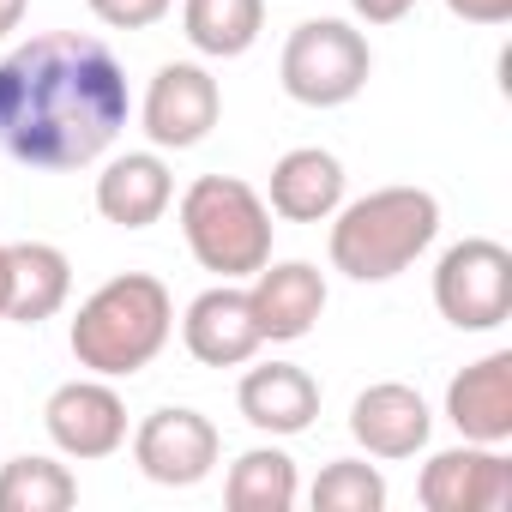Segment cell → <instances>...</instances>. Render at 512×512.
<instances>
[{
  "label": "cell",
  "mask_w": 512,
  "mask_h": 512,
  "mask_svg": "<svg viewBox=\"0 0 512 512\" xmlns=\"http://www.w3.org/2000/svg\"><path fill=\"white\" fill-rule=\"evenodd\" d=\"M133 115L127 73L85 31H43L0 55V151L25 169H85L109 157Z\"/></svg>",
  "instance_id": "1"
},
{
  "label": "cell",
  "mask_w": 512,
  "mask_h": 512,
  "mask_svg": "<svg viewBox=\"0 0 512 512\" xmlns=\"http://www.w3.org/2000/svg\"><path fill=\"white\" fill-rule=\"evenodd\" d=\"M175 332V296L163 278L151 272H121L109 284H97L79 314H73V362L85 374H103V380H133L139 368H151L163 356Z\"/></svg>",
  "instance_id": "2"
},
{
  "label": "cell",
  "mask_w": 512,
  "mask_h": 512,
  "mask_svg": "<svg viewBox=\"0 0 512 512\" xmlns=\"http://www.w3.org/2000/svg\"><path fill=\"white\" fill-rule=\"evenodd\" d=\"M332 272H344L350 284H392L404 278L440 235V199L428 187H374L350 205H338L332 217Z\"/></svg>",
  "instance_id": "3"
},
{
  "label": "cell",
  "mask_w": 512,
  "mask_h": 512,
  "mask_svg": "<svg viewBox=\"0 0 512 512\" xmlns=\"http://www.w3.org/2000/svg\"><path fill=\"white\" fill-rule=\"evenodd\" d=\"M175 217H181V241L199 260V272H217L223 284L253 278L272 260V229H278L272 205L241 175H199V181H187Z\"/></svg>",
  "instance_id": "4"
},
{
  "label": "cell",
  "mask_w": 512,
  "mask_h": 512,
  "mask_svg": "<svg viewBox=\"0 0 512 512\" xmlns=\"http://www.w3.org/2000/svg\"><path fill=\"white\" fill-rule=\"evenodd\" d=\"M374 49L350 19H308L290 31L278 55V85L302 109H344L368 91Z\"/></svg>",
  "instance_id": "5"
},
{
  "label": "cell",
  "mask_w": 512,
  "mask_h": 512,
  "mask_svg": "<svg viewBox=\"0 0 512 512\" xmlns=\"http://www.w3.org/2000/svg\"><path fill=\"white\" fill-rule=\"evenodd\" d=\"M434 308L452 332H494L512 320V247L464 235L434 266Z\"/></svg>",
  "instance_id": "6"
},
{
  "label": "cell",
  "mask_w": 512,
  "mask_h": 512,
  "mask_svg": "<svg viewBox=\"0 0 512 512\" xmlns=\"http://www.w3.org/2000/svg\"><path fill=\"white\" fill-rule=\"evenodd\" d=\"M217 115H223V91L199 61H163L151 73V85H145V103H139V127H145L151 151L205 145Z\"/></svg>",
  "instance_id": "7"
},
{
  "label": "cell",
  "mask_w": 512,
  "mask_h": 512,
  "mask_svg": "<svg viewBox=\"0 0 512 512\" xmlns=\"http://www.w3.org/2000/svg\"><path fill=\"white\" fill-rule=\"evenodd\" d=\"M217 458H223L217 422L187 404H163L133 428V464L157 488H199L217 470Z\"/></svg>",
  "instance_id": "8"
},
{
  "label": "cell",
  "mask_w": 512,
  "mask_h": 512,
  "mask_svg": "<svg viewBox=\"0 0 512 512\" xmlns=\"http://www.w3.org/2000/svg\"><path fill=\"white\" fill-rule=\"evenodd\" d=\"M43 428H49L61 458H79V464L115 458L127 446V404L103 374H85V380H67V386L49 392Z\"/></svg>",
  "instance_id": "9"
},
{
  "label": "cell",
  "mask_w": 512,
  "mask_h": 512,
  "mask_svg": "<svg viewBox=\"0 0 512 512\" xmlns=\"http://www.w3.org/2000/svg\"><path fill=\"white\" fill-rule=\"evenodd\" d=\"M416 500L428 512H500L512 506V458L500 446H446L422 464Z\"/></svg>",
  "instance_id": "10"
},
{
  "label": "cell",
  "mask_w": 512,
  "mask_h": 512,
  "mask_svg": "<svg viewBox=\"0 0 512 512\" xmlns=\"http://www.w3.org/2000/svg\"><path fill=\"white\" fill-rule=\"evenodd\" d=\"M181 344H187V356L199 368H241V362H253L266 350V338H260V320H253L247 290H235V284L199 290L187 302V314H181Z\"/></svg>",
  "instance_id": "11"
},
{
  "label": "cell",
  "mask_w": 512,
  "mask_h": 512,
  "mask_svg": "<svg viewBox=\"0 0 512 512\" xmlns=\"http://www.w3.org/2000/svg\"><path fill=\"white\" fill-rule=\"evenodd\" d=\"M350 434H356V446H362L368 458L398 464V458H416V452L428 446L434 410H428V398H422L416 386H404V380H374V386L356 392V404H350Z\"/></svg>",
  "instance_id": "12"
},
{
  "label": "cell",
  "mask_w": 512,
  "mask_h": 512,
  "mask_svg": "<svg viewBox=\"0 0 512 512\" xmlns=\"http://www.w3.org/2000/svg\"><path fill=\"white\" fill-rule=\"evenodd\" d=\"M247 302H253V320H260L266 344H296L326 314V272L308 260H266L247 284Z\"/></svg>",
  "instance_id": "13"
},
{
  "label": "cell",
  "mask_w": 512,
  "mask_h": 512,
  "mask_svg": "<svg viewBox=\"0 0 512 512\" xmlns=\"http://www.w3.org/2000/svg\"><path fill=\"white\" fill-rule=\"evenodd\" d=\"M235 410L247 428H260L272 440L308 434L320 416V380L296 362H266V368H247L235 386Z\"/></svg>",
  "instance_id": "14"
},
{
  "label": "cell",
  "mask_w": 512,
  "mask_h": 512,
  "mask_svg": "<svg viewBox=\"0 0 512 512\" xmlns=\"http://www.w3.org/2000/svg\"><path fill=\"white\" fill-rule=\"evenodd\" d=\"M446 422L476 446L512 440V350H488L446 386Z\"/></svg>",
  "instance_id": "15"
},
{
  "label": "cell",
  "mask_w": 512,
  "mask_h": 512,
  "mask_svg": "<svg viewBox=\"0 0 512 512\" xmlns=\"http://www.w3.org/2000/svg\"><path fill=\"white\" fill-rule=\"evenodd\" d=\"M175 199V175L163 151H121L97 175V217L115 229H151Z\"/></svg>",
  "instance_id": "16"
},
{
  "label": "cell",
  "mask_w": 512,
  "mask_h": 512,
  "mask_svg": "<svg viewBox=\"0 0 512 512\" xmlns=\"http://www.w3.org/2000/svg\"><path fill=\"white\" fill-rule=\"evenodd\" d=\"M67 296H73V260L55 241H7V308H0V320L43 326L67 308Z\"/></svg>",
  "instance_id": "17"
},
{
  "label": "cell",
  "mask_w": 512,
  "mask_h": 512,
  "mask_svg": "<svg viewBox=\"0 0 512 512\" xmlns=\"http://www.w3.org/2000/svg\"><path fill=\"white\" fill-rule=\"evenodd\" d=\"M266 205L284 223H326L344 205V163L320 145H296L272 163L266 181Z\"/></svg>",
  "instance_id": "18"
},
{
  "label": "cell",
  "mask_w": 512,
  "mask_h": 512,
  "mask_svg": "<svg viewBox=\"0 0 512 512\" xmlns=\"http://www.w3.org/2000/svg\"><path fill=\"white\" fill-rule=\"evenodd\" d=\"M266 31V0H181V37L205 61H241Z\"/></svg>",
  "instance_id": "19"
},
{
  "label": "cell",
  "mask_w": 512,
  "mask_h": 512,
  "mask_svg": "<svg viewBox=\"0 0 512 512\" xmlns=\"http://www.w3.org/2000/svg\"><path fill=\"white\" fill-rule=\"evenodd\" d=\"M296 494H302V476H296V458L284 446H253L223 476V506L229 512H290Z\"/></svg>",
  "instance_id": "20"
},
{
  "label": "cell",
  "mask_w": 512,
  "mask_h": 512,
  "mask_svg": "<svg viewBox=\"0 0 512 512\" xmlns=\"http://www.w3.org/2000/svg\"><path fill=\"white\" fill-rule=\"evenodd\" d=\"M79 500V476L61 458L25 452L0 464V512H67Z\"/></svg>",
  "instance_id": "21"
},
{
  "label": "cell",
  "mask_w": 512,
  "mask_h": 512,
  "mask_svg": "<svg viewBox=\"0 0 512 512\" xmlns=\"http://www.w3.org/2000/svg\"><path fill=\"white\" fill-rule=\"evenodd\" d=\"M314 512H380L386 506V476L362 458H332L314 488H308Z\"/></svg>",
  "instance_id": "22"
},
{
  "label": "cell",
  "mask_w": 512,
  "mask_h": 512,
  "mask_svg": "<svg viewBox=\"0 0 512 512\" xmlns=\"http://www.w3.org/2000/svg\"><path fill=\"white\" fill-rule=\"evenodd\" d=\"M85 7H91V19L109 25V31H151V25L169 19L175 0H85Z\"/></svg>",
  "instance_id": "23"
},
{
  "label": "cell",
  "mask_w": 512,
  "mask_h": 512,
  "mask_svg": "<svg viewBox=\"0 0 512 512\" xmlns=\"http://www.w3.org/2000/svg\"><path fill=\"white\" fill-rule=\"evenodd\" d=\"M446 13L464 25H506L512 19V0H446Z\"/></svg>",
  "instance_id": "24"
},
{
  "label": "cell",
  "mask_w": 512,
  "mask_h": 512,
  "mask_svg": "<svg viewBox=\"0 0 512 512\" xmlns=\"http://www.w3.org/2000/svg\"><path fill=\"white\" fill-rule=\"evenodd\" d=\"M350 13H356L362 25H398V19L416 13V0H350Z\"/></svg>",
  "instance_id": "25"
},
{
  "label": "cell",
  "mask_w": 512,
  "mask_h": 512,
  "mask_svg": "<svg viewBox=\"0 0 512 512\" xmlns=\"http://www.w3.org/2000/svg\"><path fill=\"white\" fill-rule=\"evenodd\" d=\"M25 13H31V0H0V43L25 25Z\"/></svg>",
  "instance_id": "26"
},
{
  "label": "cell",
  "mask_w": 512,
  "mask_h": 512,
  "mask_svg": "<svg viewBox=\"0 0 512 512\" xmlns=\"http://www.w3.org/2000/svg\"><path fill=\"white\" fill-rule=\"evenodd\" d=\"M0 308H7V241H0Z\"/></svg>",
  "instance_id": "27"
}]
</instances>
